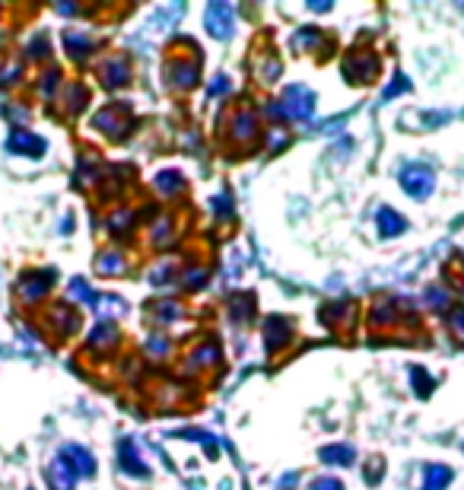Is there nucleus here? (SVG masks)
I'll list each match as a JSON object with an SVG mask.
<instances>
[{
  "instance_id": "obj_1",
  "label": "nucleus",
  "mask_w": 464,
  "mask_h": 490,
  "mask_svg": "<svg viewBox=\"0 0 464 490\" xmlns=\"http://www.w3.org/2000/svg\"><path fill=\"white\" fill-rule=\"evenodd\" d=\"M312 490H344V487H340V484H337V481H318Z\"/></svg>"
}]
</instances>
